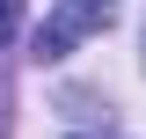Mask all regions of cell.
Listing matches in <instances>:
<instances>
[{"label":"cell","mask_w":146,"mask_h":139,"mask_svg":"<svg viewBox=\"0 0 146 139\" xmlns=\"http://www.w3.org/2000/svg\"><path fill=\"white\" fill-rule=\"evenodd\" d=\"M110 22H117V0H58L51 15H44V29H36V59L51 66V59H66L73 44L102 37Z\"/></svg>","instance_id":"obj_1"},{"label":"cell","mask_w":146,"mask_h":139,"mask_svg":"<svg viewBox=\"0 0 146 139\" xmlns=\"http://www.w3.org/2000/svg\"><path fill=\"white\" fill-rule=\"evenodd\" d=\"M15 29H22V0H0V44H15Z\"/></svg>","instance_id":"obj_2"}]
</instances>
